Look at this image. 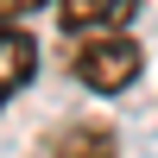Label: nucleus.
I'll use <instances>...</instances> for the list:
<instances>
[{"label": "nucleus", "mask_w": 158, "mask_h": 158, "mask_svg": "<svg viewBox=\"0 0 158 158\" xmlns=\"http://www.w3.org/2000/svg\"><path fill=\"white\" fill-rule=\"evenodd\" d=\"M139 70H146V51L127 32H95V38H76L70 44V76L82 89H95V95H120Z\"/></svg>", "instance_id": "obj_1"}, {"label": "nucleus", "mask_w": 158, "mask_h": 158, "mask_svg": "<svg viewBox=\"0 0 158 158\" xmlns=\"http://www.w3.org/2000/svg\"><path fill=\"white\" fill-rule=\"evenodd\" d=\"M139 13V0H57V19L70 38H95V32H120Z\"/></svg>", "instance_id": "obj_2"}, {"label": "nucleus", "mask_w": 158, "mask_h": 158, "mask_svg": "<svg viewBox=\"0 0 158 158\" xmlns=\"http://www.w3.org/2000/svg\"><path fill=\"white\" fill-rule=\"evenodd\" d=\"M32 70H38V44H32V32L0 25V108L32 82Z\"/></svg>", "instance_id": "obj_3"}, {"label": "nucleus", "mask_w": 158, "mask_h": 158, "mask_svg": "<svg viewBox=\"0 0 158 158\" xmlns=\"http://www.w3.org/2000/svg\"><path fill=\"white\" fill-rule=\"evenodd\" d=\"M51 158H120V139L108 120H70L51 139Z\"/></svg>", "instance_id": "obj_4"}, {"label": "nucleus", "mask_w": 158, "mask_h": 158, "mask_svg": "<svg viewBox=\"0 0 158 158\" xmlns=\"http://www.w3.org/2000/svg\"><path fill=\"white\" fill-rule=\"evenodd\" d=\"M38 6H51V0H0V25H19V19H32Z\"/></svg>", "instance_id": "obj_5"}]
</instances>
